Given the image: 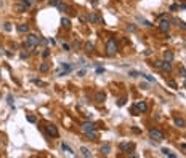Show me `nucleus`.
Here are the masks:
<instances>
[{"mask_svg": "<svg viewBox=\"0 0 186 158\" xmlns=\"http://www.w3.org/2000/svg\"><path fill=\"white\" fill-rule=\"evenodd\" d=\"M103 72H104L103 67H98V69H96V73H103Z\"/></svg>", "mask_w": 186, "mask_h": 158, "instance_id": "44", "label": "nucleus"}, {"mask_svg": "<svg viewBox=\"0 0 186 158\" xmlns=\"http://www.w3.org/2000/svg\"><path fill=\"white\" fill-rule=\"evenodd\" d=\"M173 21H175V22H178V24H180V27H181V29H185V31H186V22L180 21V19H173Z\"/></svg>", "mask_w": 186, "mask_h": 158, "instance_id": "30", "label": "nucleus"}, {"mask_svg": "<svg viewBox=\"0 0 186 158\" xmlns=\"http://www.w3.org/2000/svg\"><path fill=\"white\" fill-rule=\"evenodd\" d=\"M80 153H82V155L85 157V158H92V157H93V153L90 152L87 147H80Z\"/></svg>", "mask_w": 186, "mask_h": 158, "instance_id": "13", "label": "nucleus"}, {"mask_svg": "<svg viewBox=\"0 0 186 158\" xmlns=\"http://www.w3.org/2000/svg\"><path fill=\"white\" fill-rule=\"evenodd\" d=\"M79 21H80V22H85V21H87V18H83V16H80V18H79Z\"/></svg>", "mask_w": 186, "mask_h": 158, "instance_id": "48", "label": "nucleus"}, {"mask_svg": "<svg viewBox=\"0 0 186 158\" xmlns=\"http://www.w3.org/2000/svg\"><path fill=\"white\" fill-rule=\"evenodd\" d=\"M50 5H52V6H58V3H59V0H50Z\"/></svg>", "mask_w": 186, "mask_h": 158, "instance_id": "39", "label": "nucleus"}, {"mask_svg": "<svg viewBox=\"0 0 186 158\" xmlns=\"http://www.w3.org/2000/svg\"><path fill=\"white\" fill-rule=\"evenodd\" d=\"M125 101H127V99H125V97H122V99H119V101H117V105H119V107L125 105Z\"/></svg>", "mask_w": 186, "mask_h": 158, "instance_id": "34", "label": "nucleus"}, {"mask_svg": "<svg viewBox=\"0 0 186 158\" xmlns=\"http://www.w3.org/2000/svg\"><path fill=\"white\" fill-rule=\"evenodd\" d=\"M159 29H160L162 32H167V31H170V21H160L159 22Z\"/></svg>", "mask_w": 186, "mask_h": 158, "instance_id": "8", "label": "nucleus"}, {"mask_svg": "<svg viewBox=\"0 0 186 158\" xmlns=\"http://www.w3.org/2000/svg\"><path fill=\"white\" fill-rule=\"evenodd\" d=\"M160 152L164 153L165 157H172V158H175V157H177V155H175V153H170V150H168V149H162Z\"/></svg>", "mask_w": 186, "mask_h": 158, "instance_id": "25", "label": "nucleus"}, {"mask_svg": "<svg viewBox=\"0 0 186 158\" xmlns=\"http://www.w3.org/2000/svg\"><path fill=\"white\" fill-rule=\"evenodd\" d=\"M127 31H128V32H135V31H136V26L128 24V26H127Z\"/></svg>", "mask_w": 186, "mask_h": 158, "instance_id": "31", "label": "nucleus"}, {"mask_svg": "<svg viewBox=\"0 0 186 158\" xmlns=\"http://www.w3.org/2000/svg\"><path fill=\"white\" fill-rule=\"evenodd\" d=\"M61 149L64 150V152H67V153H69V155H74V150H72V149H71V147H69V145H67V144H66V142H61Z\"/></svg>", "mask_w": 186, "mask_h": 158, "instance_id": "18", "label": "nucleus"}, {"mask_svg": "<svg viewBox=\"0 0 186 158\" xmlns=\"http://www.w3.org/2000/svg\"><path fill=\"white\" fill-rule=\"evenodd\" d=\"M149 137H151L153 140H157V142H159V140H164V139H165V137H164V133H162L160 129H157V128H153V129L149 131Z\"/></svg>", "mask_w": 186, "mask_h": 158, "instance_id": "3", "label": "nucleus"}, {"mask_svg": "<svg viewBox=\"0 0 186 158\" xmlns=\"http://www.w3.org/2000/svg\"><path fill=\"white\" fill-rule=\"evenodd\" d=\"M27 122H31V123H35L37 122V118L34 115H27Z\"/></svg>", "mask_w": 186, "mask_h": 158, "instance_id": "35", "label": "nucleus"}, {"mask_svg": "<svg viewBox=\"0 0 186 158\" xmlns=\"http://www.w3.org/2000/svg\"><path fill=\"white\" fill-rule=\"evenodd\" d=\"M138 21H141V22H143L144 26H148V27H151V26H153V24H151L149 21H148V19H143V18H140V16H138Z\"/></svg>", "mask_w": 186, "mask_h": 158, "instance_id": "27", "label": "nucleus"}, {"mask_svg": "<svg viewBox=\"0 0 186 158\" xmlns=\"http://www.w3.org/2000/svg\"><path fill=\"white\" fill-rule=\"evenodd\" d=\"M61 26H63L64 29H69L71 27V19L69 18H63L61 19Z\"/></svg>", "mask_w": 186, "mask_h": 158, "instance_id": "20", "label": "nucleus"}, {"mask_svg": "<svg viewBox=\"0 0 186 158\" xmlns=\"http://www.w3.org/2000/svg\"><path fill=\"white\" fill-rule=\"evenodd\" d=\"M5 31H6V32L11 31V24H10V22H5Z\"/></svg>", "mask_w": 186, "mask_h": 158, "instance_id": "40", "label": "nucleus"}, {"mask_svg": "<svg viewBox=\"0 0 186 158\" xmlns=\"http://www.w3.org/2000/svg\"><path fill=\"white\" fill-rule=\"evenodd\" d=\"M61 67H63V70H58L59 77L67 75V73H69V72H72V69H74V66H72V64H66V62H61Z\"/></svg>", "mask_w": 186, "mask_h": 158, "instance_id": "4", "label": "nucleus"}, {"mask_svg": "<svg viewBox=\"0 0 186 158\" xmlns=\"http://www.w3.org/2000/svg\"><path fill=\"white\" fill-rule=\"evenodd\" d=\"M66 8H67V6L64 5V3H61V2L58 3V10H59V11H66Z\"/></svg>", "mask_w": 186, "mask_h": 158, "instance_id": "32", "label": "nucleus"}, {"mask_svg": "<svg viewBox=\"0 0 186 158\" xmlns=\"http://www.w3.org/2000/svg\"><path fill=\"white\" fill-rule=\"evenodd\" d=\"M96 129V125L92 122H85L80 125V131H83V133H88V131H95Z\"/></svg>", "mask_w": 186, "mask_h": 158, "instance_id": "6", "label": "nucleus"}, {"mask_svg": "<svg viewBox=\"0 0 186 158\" xmlns=\"http://www.w3.org/2000/svg\"><path fill=\"white\" fill-rule=\"evenodd\" d=\"M140 88H143V89H146V88H148V85H146V83H141V85H140Z\"/></svg>", "mask_w": 186, "mask_h": 158, "instance_id": "46", "label": "nucleus"}, {"mask_svg": "<svg viewBox=\"0 0 186 158\" xmlns=\"http://www.w3.org/2000/svg\"><path fill=\"white\" fill-rule=\"evenodd\" d=\"M128 75H130V77H140L141 72H138V70H130V72H128Z\"/></svg>", "mask_w": 186, "mask_h": 158, "instance_id": "28", "label": "nucleus"}, {"mask_svg": "<svg viewBox=\"0 0 186 158\" xmlns=\"http://www.w3.org/2000/svg\"><path fill=\"white\" fill-rule=\"evenodd\" d=\"M16 29H18V32H23V34H24V32H29V24H19Z\"/></svg>", "mask_w": 186, "mask_h": 158, "instance_id": "21", "label": "nucleus"}, {"mask_svg": "<svg viewBox=\"0 0 186 158\" xmlns=\"http://www.w3.org/2000/svg\"><path fill=\"white\" fill-rule=\"evenodd\" d=\"M45 129H47V133H48V136L50 137H56V136H58V128H56V126H53V125H47L45 126Z\"/></svg>", "mask_w": 186, "mask_h": 158, "instance_id": "7", "label": "nucleus"}, {"mask_svg": "<svg viewBox=\"0 0 186 158\" xmlns=\"http://www.w3.org/2000/svg\"><path fill=\"white\" fill-rule=\"evenodd\" d=\"M21 58H23V59H27V58H29V53L23 50V51H21Z\"/></svg>", "mask_w": 186, "mask_h": 158, "instance_id": "36", "label": "nucleus"}, {"mask_svg": "<svg viewBox=\"0 0 186 158\" xmlns=\"http://www.w3.org/2000/svg\"><path fill=\"white\" fill-rule=\"evenodd\" d=\"M39 43H40L39 35H35V34H29V35H27V38H26L24 46H37Z\"/></svg>", "mask_w": 186, "mask_h": 158, "instance_id": "2", "label": "nucleus"}, {"mask_svg": "<svg viewBox=\"0 0 186 158\" xmlns=\"http://www.w3.org/2000/svg\"><path fill=\"white\" fill-rule=\"evenodd\" d=\"M39 70H40V72H48V70H50V64L48 62H42L39 66Z\"/></svg>", "mask_w": 186, "mask_h": 158, "instance_id": "19", "label": "nucleus"}, {"mask_svg": "<svg viewBox=\"0 0 186 158\" xmlns=\"http://www.w3.org/2000/svg\"><path fill=\"white\" fill-rule=\"evenodd\" d=\"M34 83H35V85H39V86H45V83H42L40 80H34Z\"/></svg>", "mask_w": 186, "mask_h": 158, "instance_id": "42", "label": "nucleus"}, {"mask_svg": "<svg viewBox=\"0 0 186 158\" xmlns=\"http://www.w3.org/2000/svg\"><path fill=\"white\" fill-rule=\"evenodd\" d=\"M48 54H50V51H48V50H45V51H43V58H48Z\"/></svg>", "mask_w": 186, "mask_h": 158, "instance_id": "45", "label": "nucleus"}, {"mask_svg": "<svg viewBox=\"0 0 186 158\" xmlns=\"http://www.w3.org/2000/svg\"><path fill=\"white\" fill-rule=\"evenodd\" d=\"M175 125H177L178 128H183L185 126V120L180 118V117H177V118H175Z\"/></svg>", "mask_w": 186, "mask_h": 158, "instance_id": "23", "label": "nucleus"}, {"mask_svg": "<svg viewBox=\"0 0 186 158\" xmlns=\"http://www.w3.org/2000/svg\"><path fill=\"white\" fill-rule=\"evenodd\" d=\"M119 149L122 150V152L130 153L132 150L135 149V144H133V142H120V144H119Z\"/></svg>", "mask_w": 186, "mask_h": 158, "instance_id": "5", "label": "nucleus"}, {"mask_svg": "<svg viewBox=\"0 0 186 158\" xmlns=\"http://www.w3.org/2000/svg\"><path fill=\"white\" fill-rule=\"evenodd\" d=\"M183 85H185V88H186V80H185V83H183Z\"/></svg>", "mask_w": 186, "mask_h": 158, "instance_id": "50", "label": "nucleus"}, {"mask_svg": "<svg viewBox=\"0 0 186 158\" xmlns=\"http://www.w3.org/2000/svg\"><path fill=\"white\" fill-rule=\"evenodd\" d=\"M79 48H80V42H79V40H76V42L72 43V50H79Z\"/></svg>", "mask_w": 186, "mask_h": 158, "instance_id": "33", "label": "nucleus"}, {"mask_svg": "<svg viewBox=\"0 0 186 158\" xmlns=\"http://www.w3.org/2000/svg\"><path fill=\"white\" fill-rule=\"evenodd\" d=\"M85 72H87V70L82 69V70H79V72H77V75H79V77H83V75H85Z\"/></svg>", "mask_w": 186, "mask_h": 158, "instance_id": "41", "label": "nucleus"}, {"mask_svg": "<svg viewBox=\"0 0 186 158\" xmlns=\"http://www.w3.org/2000/svg\"><path fill=\"white\" fill-rule=\"evenodd\" d=\"M93 50H95L93 42H87V43H85V51H87V53H92Z\"/></svg>", "mask_w": 186, "mask_h": 158, "instance_id": "22", "label": "nucleus"}, {"mask_svg": "<svg viewBox=\"0 0 186 158\" xmlns=\"http://www.w3.org/2000/svg\"><path fill=\"white\" fill-rule=\"evenodd\" d=\"M178 73H180V77H183V78H186V69H185V67H180Z\"/></svg>", "mask_w": 186, "mask_h": 158, "instance_id": "29", "label": "nucleus"}, {"mask_svg": "<svg viewBox=\"0 0 186 158\" xmlns=\"http://www.w3.org/2000/svg\"><path fill=\"white\" fill-rule=\"evenodd\" d=\"M85 136H87L88 140H96L98 139V134L95 133V131H88V133H85Z\"/></svg>", "mask_w": 186, "mask_h": 158, "instance_id": "16", "label": "nucleus"}, {"mask_svg": "<svg viewBox=\"0 0 186 158\" xmlns=\"http://www.w3.org/2000/svg\"><path fill=\"white\" fill-rule=\"evenodd\" d=\"M181 147H183V149H186V144H181Z\"/></svg>", "mask_w": 186, "mask_h": 158, "instance_id": "49", "label": "nucleus"}, {"mask_svg": "<svg viewBox=\"0 0 186 158\" xmlns=\"http://www.w3.org/2000/svg\"><path fill=\"white\" fill-rule=\"evenodd\" d=\"M162 70H164V72H170L172 70V62L170 61H164L162 62Z\"/></svg>", "mask_w": 186, "mask_h": 158, "instance_id": "15", "label": "nucleus"}, {"mask_svg": "<svg viewBox=\"0 0 186 158\" xmlns=\"http://www.w3.org/2000/svg\"><path fill=\"white\" fill-rule=\"evenodd\" d=\"M168 86H170V88H173V89H177L178 88V85H177V82H175V80H170V78H168Z\"/></svg>", "mask_w": 186, "mask_h": 158, "instance_id": "26", "label": "nucleus"}, {"mask_svg": "<svg viewBox=\"0 0 186 158\" xmlns=\"http://www.w3.org/2000/svg\"><path fill=\"white\" fill-rule=\"evenodd\" d=\"M63 50H64V51H69V50H71V45H69V43H63Z\"/></svg>", "mask_w": 186, "mask_h": 158, "instance_id": "38", "label": "nucleus"}, {"mask_svg": "<svg viewBox=\"0 0 186 158\" xmlns=\"http://www.w3.org/2000/svg\"><path fill=\"white\" fill-rule=\"evenodd\" d=\"M157 18H159V19H165V18H167V15H159Z\"/></svg>", "mask_w": 186, "mask_h": 158, "instance_id": "47", "label": "nucleus"}, {"mask_svg": "<svg viewBox=\"0 0 186 158\" xmlns=\"http://www.w3.org/2000/svg\"><path fill=\"white\" fill-rule=\"evenodd\" d=\"M135 109H136L138 112L144 113L148 110V105H146V102H136V104H135Z\"/></svg>", "mask_w": 186, "mask_h": 158, "instance_id": "10", "label": "nucleus"}, {"mask_svg": "<svg viewBox=\"0 0 186 158\" xmlns=\"http://www.w3.org/2000/svg\"><path fill=\"white\" fill-rule=\"evenodd\" d=\"M27 8H29V6L24 3V0H21V2H19L18 5H16V10H18V11H26Z\"/></svg>", "mask_w": 186, "mask_h": 158, "instance_id": "17", "label": "nucleus"}, {"mask_svg": "<svg viewBox=\"0 0 186 158\" xmlns=\"http://www.w3.org/2000/svg\"><path fill=\"white\" fill-rule=\"evenodd\" d=\"M100 152H101V155H107V153L111 152V144H103L101 149H100Z\"/></svg>", "mask_w": 186, "mask_h": 158, "instance_id": "12", "label": "nucleus"}, {"mask_svg": "<svg viewBox=\"0 0 186 158\" xmlns=\"http://www.w3.org/2000/svg\"><path fill=\"white\" fill-rule=\"evenodd\" d=\"M95 101H96L98 104L104 102V101H106V93H103V91H98L96 94H95Z\"/></svg>", "mask_w": 186, "mask_h": 158, "instance_id": "9", "label": "nucleus"}, {"mask_svg": "<svg viewBox=\"0 0 186 158\" xmlns=\"http://www.w3.org/2000/svg\"><path fill=\"white\" fill-rule=\"evenodd\" d=\"M162 62H164V61H156V62H154V67H157V69H162Z\"/></svg>", "mask_w": 186, "mask_h": 158, "instance_id": "37", "label": "nucleus"}, {"mask_svg": "<svg viewBox=\"0 0 186 158\" xmlns=\"http://www.w3.org/2000/svg\"><path fill=\"white\" fill-rule=\"evenodd\" d=\"M175 10H178V5H175V3L170 5V11H175Z\"/></svg>", "mask_w": 186, "mask_h": 158, "instance_id": "43", "label": "nucleus"}, {"mask_svg": "<svg viewBox=\"0 0 186 158\" xmlns=\"http://www.w3.org/2000/svg\"><path fill=\"white\" fill-rule=\"evenodd\" d=\"M164 61H173V53L170 51V50H167V51H164Z\"/></svg>", "mask_w": 186, "mask_h": 158, "instance_id": "14", "label": "nucleus"}, {"mask_svg": "<svg viewBox=\"0 0 186 158\" xmlns=\"http://www.w3.org/2000/svg\"><path fill=\"white\" fill-rule=\"evenodd\" d=\"M117 50H119V45H117L116 38H109L106 42V54L107 56H116Z\"/></svg>", "mask_w": 186, "mask_h": 158, "instance_id": "1", "label": "nucleus"}, {"mask_svg": "<svg viewBox=\"0 0 186 158\" xmlns=\"http://www.w3.org/2000/svg\"><path fill=\"white\" fill-rule=\"evenodd\" d=\"M140 77H143V78H146L148 80V82H151V83H154L156 82V78H154V77H151V75H148V73H141V75Z\"/></svg>", "mask_w": 186, "mask_h": 158, "instance_id": "24", "label": "nucleus"}, {"mask_svg": "<svg viewBox=\"0 0 186 158\" xmlns=\"http://www.w3.org/2000/svg\"><path fill=\"white\" fill-rule=\"evenodd\" d=\"M88 21L90 22H101V18L98 16V13H90L88 15Z\"/></svg>", "mask_w": 186, "mask_h": 158, "instance_id": "11", "label": "nucleus"}]
</instances>
